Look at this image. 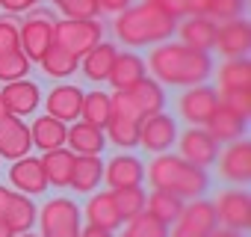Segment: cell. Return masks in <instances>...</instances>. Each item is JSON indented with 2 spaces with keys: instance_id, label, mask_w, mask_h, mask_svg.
<instances>
[{
  "instance_id": "cell-1",
  "label": "cell",
  "mask_w": 251,
  "mask_h": 237,
  "mask_svg": "<svg viewBox=\"0 0 251 237\" xmlns=\"http://www.w3.org/2000/svg\"><path fill=\"white\" fill-rule=\"evenodd\" d=\"M148 71L154 74L157 83L166 86H198L213 74V59L210 54L192 51L180 42H163L157 48H151L148 54Z\"/></svg>"
},
{
  "instance_id": "cell-2",
  "label": "cell",
  "mask_w": 251,
  "mask_h": 237,
  "mask_svg": "<svg viewBox=\"0 0 251 237\" xmlns=\"http://www.w3.org/2000/svg\"><path fill=\"white\" fill-rule=\"evenodd\" d=\"M175 18L166 15L154 0H139L115 15L112 30L121 45L127 48H148V45H163L175 33Z\"/></svg>"
},
{
  "instance_id": "cell-3",
  "label": "cell",
  "mask_w": 251,
  "mask_h": 237,
  "mask_svg": "<svg viewBox=\"0 0 251 237\" xmlns=\"http://www.w3.org/2000/svg\"><path fill=\"white\" fill-rule=\"evenodd\" d=\"M145 178L154 190H163V193H172L177 199H201L204 190L210 187V178L204 169L186 163L180 154H157L148 166H145Z\"/></svg>"
},
{
  "instance_id": "cell-4",
  "label": "cell",
  "mask_w": 251,
  "mask_h": 237,
  "mask_svg": "<svg viewBox=\"0 0 251 237\" xmlns=\"http://www.w3.org/2000/svg\"><path fill=\"white\" fill-rule=\"evenodd\" d=\"M100 42H103V27L98 24V18H62L53 24V45L65 48L77 59H83Z\"/></svg>"
},
{
  "instance_id": "cell-5",
  "label": "cell",
  "mask_w": 251,
  "mask_h": 237,
  "mask_svg": "<svg viewBox=\"0 0 251 237\" xmlns=\"http://www.w3.org/2000/svg\"><path fill=\"white\" fill-rule=\"evenodd\" d=\"M53 12L50 9H30V15L24 18V24L18 27V48L24 51V57L33 62V59H42L45 51L53 45Z\"/></svg>"
},
{
  "instance_id": "cell-6",
  "label": "cell",
  "mask_w": 251,
  "mask_h": 237,
  "mask_svg": "<svg viewBox=\"0 0 251 237\" xmlns=\"http://www.w3.org/2000/svg\"><path fill=\"white\" fill-rule=\"evenodd\" d=\"M36 216L42 222V237H77L80 234V207L65 196L48 199Z\"/></svg>"
},
{
  "instance_id": "cell-7",
  "label": "cell",
  "mask_w": 251,
  "mask_h": 237,
  "mask_svg": "<svg viewBox=\"0 0 251 237\" xmlns=\"http://www.w3.org/2000/svg\"><path fill=\"white\" fill-rule=\"evenodd\" d=\"M216 107H219V89H213L207 83L186 86L183 95L177 98V113H180V118H186L192 128H201Z\"/></svg>"
},
{
  "instance_id": "cell-8",
  "label": "cell",
  "mask_w": 251,
  "mask_h": 237,
  "mask_svg": "<svg viewBox=\"0 0 251 237\" xmlns=\"http://www.w3.org/2000/svg\"><path fill=\"white\" fill-rule=\"evenodd\" d=\"M213 207H216V222H222V228L245 231L251 222V199L245 190H222Z\"/></svg>"
},
{
  "instance_id": "cell-9",
  "label": "cell",
  "mask_w": 251,
  "mask_h": 237,
  "mask_svg": "<svg viewBox=\"0 0 251 237\" xmlns=\"http://www.w3.org/2000/svg\"><path fill=\"white\" fill-rule=\"evenodd\" d=\"M177 140V125L169 113H154V116H145L139 122V146L148 148L151 154H163L175 146Z\"/></svg>"
},
{
  "instance_id": "cell-10",
  "label": "cell",
  "mask_w": 251,
  "mask_h": 237,
  "mask_svg": "<svg viewBox=\"0 0 251 237\" xmlns=\"http://www.w3.org/2000/svg\"><path fill=\"white\" fill-rule=\"evenodd\" d=\"M175 143H177V148H180V157H183L186 163L198 166V169L213 166L216 157H219V151H222L219 143H216L204 128H186Z\"/></svg>"
},
{
  "instance_id": "cell-11",
  "label": "cell",
  "mask_w": 251,
  "mask_h": 237,
  "mask_svg": "<svg viewBox=\"0 0 251 237\" xmlns=\"http://www.w3.org/2000/svg\"><path fill=\"white\" fill-rule=\"evenodd\" d=\"M216 163H219V175L225 181L248 184V178H251V143H245V140L227 143L225 151H219Z\"/></svg>"
},
{
  "instance_id": "cell-12",
  "label": "cell",
  "mask_w": 251,
  "mask_h": 237,
  "mask_svg": "<svg viewBox=\"0 0 251 237\" xmlns=\"http://www.w3.org/2000/svg\"><path fill=\"white\" fill-rule=\"evenodd\" d=\"M225 59H242L251 48V30L245 18L222 21L216 24V45H213Z\"/></svg>"
},
{
  "instance_id": "cell-13",
  "label": "cell",
  "mask_w": 251,
  "mask_h": 237,
  "mask_svg": "<svg viewBox=\"0 0 251 237\" xmlns=\"http://www.w3.org/2000/svg\"><path fill=\"white\" fill-rule=\"evenodd\" d=\"M142 178H145V163L133 154H115L109 163H103V181L109 184V190L142 187Z\"/></svg>"
},
{
  "instance_id": "cell-14",
  "label": "cell",
  "mask_w": 251,
  "mask_h": 237,
  "mask_svg": "<svg viewBox=\"0 0 251 237\" xmlns=\"http://www.w3.org/2000/svg\"><path fill=\"white\" fill-rule=\"evenodd\" d=\"M30 148H33L30 128L21 122V118L12 116V113L0 118V157L18 160V157H24Z\"/></svg>"
},
{
  "instance_id": "cell-15",
  "label": "cell",
  "mask_w": 251,
  "mask_h": 237,
  "mask_svg": "<svg viewBox=\"0 0 251 237\" xmlns=\"http://www.w3.org/2000/svg\"><path fill=\"white\" fill-rule=\"evenodd\" d=\"M0 98H3V104H6V110L12 113V116H30V113H36L39 110V104H42V89L33 83V80H12V83H6L3 89H0Z\"/></svg>"
},
{
  "instance_id": "cell-16",
  "label": "cell",
  "mask_w": 251,
  "mask_h": 237,
  "mask_svg": "<svg viewBox=\"0 0 251 237\" xmlns=\"http://www.w3.org/2000/svg\"><path fill=\"white\" fill-rule=\"evenodd\" d=\"M142 77H148V65L142 57H136L133 51H118L112 68H109V83L115 92H130Z\"/></svg>"
},
{
  "instance_id": "cell-17",
  "label": "cell",
  "mask_w": 251,
  "mask_h": 237,
  "mask_svg": "<svg viewBox=\"0 0 251 237\" xmlns=\"http://www.w3.org/2000/svg\"><path fill=\"white\" fill-rule=\"evenodd\" d=\"M9 184H12L18 193H24V196L45 193V190H48V181H45V172H42L39 157L24 154V157L12 160V166H9Z\"/></svg>"
},
{
  "instance_id": "cell-18",
  "label": "cell",
  "mask_w": 251,
  "mask_h": 237,
  "mask_svg": "<svg viewBox=\"0 0 251 237\" xmlns=\"http://www.w3.org/2000/svg\"><path fill=\"white\" fill-rule=\"evenodd\" d=\"M175 30L180 33V45H186L192 51L207 54L216 45V21H210L207 15H186V21L177 24Z\"/></svg>"
},
{
  "instance_id": "cell-19",
  "label": "cell",
  "mask_w": 251,
  "mask_h": 237,
  "mask_svg": "<svg viewBox=\"0 0 251 237\" xmlns=\"http://www.w3.org/2000/svg\"><path fill=\"white\" fill-rule=\"evenodd\" d=\"M80 104H83V89L74 83H59L48 92V116L59 118V122H71L80 118Z\"/></svg>"
},
{
  "instance_id": "cell-20",
  "label": "cell",
  "mask_w": 251,
  "mask_h": 237,
  "mask_svg": "<svg viewBox=\"0 0 251 237\" xmlns=\"http://www.w3.org/2000/svg\"><path fill=\"white\" fill-rule=\"evenodd\" d=\"M245 122H248V118H242V116H236V113H230V110H225V107L219 104V107L210 113V118L204 122V131H207L216 143H233V140H242Z\"/></svg>"
},
{
  "instance_id": "cell-21",
  "label": "cell",
  "mask_w": 251,
  "mask_h": 237,
  "mask_svg": "<svg viewBox=\"0 0 251 237\" xmlns=\"http://www.w3.org/2000/svg\"><path fill=\"white\" fill-rule=\"evenodd\" d=\"M175 222H180L183 228H189V231H195V234H201V237H207L213 228H219V222H216V207H213V202H207V199H189V205H183V210H180V216H177Z\"/></svg>"
},
{
  "instance_id": "cell-22",
  "label": "cell",
  "mask_w": 251,
  "mask_h": 237,
  "mask_svg": "<svg viewBox=\"0 0 251 237\" xmlns=\"http://www.w3.org/2000/svg\"><path fill=\"white\" fill-rule=\"evenodd\" d=\"M65 146L74 154H100L106 146V137H103V128H95L89 122H74L65 134Z\"/></svg>"
},
{
  "instance_id": "cell-23",
  "label": "cell",
  "mask_w": 251,
  "mask_h": 237,
  "mask_svg": "<svg viewBox=\"0 0 251 237\" xmlns=\"http://www.w3.org/2000/svg\"><path fill=\"white\" fill-rule=\"evenodd\" d=\"M74 151H68L65 146L62 148H53V151H45L39 157L42 163V172H45V181L53 184V187H68L71 184V169H74Z\"/></svg>"
},
{
  "instance_id": "cell-24",
  "label": "cell",
  "mask_w": 251,
  "mask_h": 237,
  "mask_svg": "<svg viewBox=\"0 0 251 237\" xmlns=\"http://www.w3.org/2000/svg\"><path fill=\"white\" fill-rule=\"evenodd\" d=\"M103 181V163L98 154H77L74 169H71V190L74 193H92Z\"/></svg>"
},
{
  "instance_id": "cell-25",
  "label": "cell",
  "mask_w": 251,
  "mask_h": 237,
  "mask_svg": "<svg viewBox=\"0 0 251 237\" xmlns=\"http://www.w3.org/2000/svg\"><path fill=\"white\" fill-rule=\"evenodd\" d=\"M65 134H68V125L65 122H59V118H53V116H39L36 122H33V128H30V140H33V146H39L42 151H53V148H62L65 146Z\"/></svg>"
},
{
  "instance_id": "cell-26",
  "label": "cell",
  "mask_w": 251,
  "mask_h": 237,
  "mask_svg": "<svg viewBox=\"0 0 251 237\" xmlns=\"http://www.w3.org/2000/svg\"><path fill=\"white\" fill-rule=\"evenodd\" d=\"M83 213H86L89 225H98V228H106V231H115L121 225V216L115 210L112 193H95V196H89Z\"/></svg>"
},
{
  "instance_id": "cell-27",
  "label": "cell",
  "mask_w": 251,
  "mask_h": 237,
  "mask_svg": "<svg viewBox=\"0 0 251 237\" xmlns=\"http://www.w3.org/2000/svg\"><path fill=\"white\" fill-rule=\"evenodd\" d=\"M115 57H118V48L112 45V42H100V45H95L86 57H83V74L92 80V83H100V80H106L109 77V68H112V62H115Z\"/></svg>"
},
{
  "instance_id": "cell-28",
  "label": "cell",
  "mask_w": 251,
  "mask_h": 237,
  "mask_svg": "<svg viewBox=\"0 0 251 237\" xmlns=\"http://www.w3.org/2000/svg\"><path fill=\"white\" fill-rule=\"evenodd\" d=\"M130 98L139 110V116H154L166 107V95H163V83H157L154 77H142L133 89H130Z\"/></svg>"
},
{
  "instance_id": "cell-29",
  "label": "cell",
  "mask_w": 251,
  "mask_h": 237,
  "mask_svg": "<svg viewBox=\"0 0 251 237\" xmlns=\"http://www.w3.org/2000/svg\"><path fill=\"white\" fill-rule=\"evenodd\" d=\"M36 213H39V210H36V205L30 202V196H24V193H12L3 219H6V225H9L15 234H24V231H30V225L36 222Z\"/></svg>"
},
{
  "instance_id": "cell-30",
  "label": "cell",
  "mask_w": 251,
  "mask_h": 237,
  "mask_svg": "<svg viewBox=\"0 0 251 237\" xmlns=\"http://www.w3.org/2000/svg\"><path fill=\"white\" fill-rule=\"evenodd\" d=\"M103 137L118 148H133V146H139V122L109 116L106 125H103Z\"/></svg>"
},
{
  "instance_id": "cell-31",
  "label": "cell",
  "mask_w": 251,
  "mask_h": 237,
  "mask_svg": "<svg viewBox=\"0 0 251 237\" xmlns=\"http://www.w3.org/2000/svg\"><path fill=\"white\" fill-rule=\"evenodd\" d=\"M39 62H42V71H45L48 77H56V80L71 77V74L77 71V65H80V59L71 57V54H68L65 48H59V45H50Z\"/></svg>"
},
{
  "instance_id": "cell-32",
  "label": "cell",
  "mask_w": 251,
  "mask_h": 237,
  "mask_svg": "<svg viewBox=\"0 0 251 237\" xmlns=\"http://www.w3.org/2000/svg\"><path fill=\"white\" fill-rule=\"evenodd\" d=\"M219 89H251V65L248 59H225L216 71Z\"/></svg>"
},
{
  "instance_id": "cell-33",
  "label": "cell",
  "mask_w": 251,
  "mask_h": 237,
  "mask_svg": "<svg viewBox=\"0 0 251 237\" xmlns=\"http://www.w3.org/2000/svg\"><path fill=\"white\" fill-rule=\"evenodd\" d=\"M109 118V95L95 89V92H83V104H80V122H89L95 128H103Z\"/></svg>"
},
{
  "instance_id": "cell-34",
  "label": "cell",
  "mask_w": 251,
  "mask_h": 237,
  "mask_svg": "<svg viewBox=\"0 0 251 237\" xmlns=\"http://www.w3.org/2000/svg\"><path fill=\"white\" fill-rule=\"evenodd\" d=\"M109 193H112V202H115V210H118L121 222H127V219H133L136 213L145 210L148 193L142 187H121V190H109Z\"/></svg>"
},
{
  "instance_id": "cell-35",
  "label": "cell",
  "mask_w": 251,
  "mask_h": 237,
  "mask_svg": "<svg viewBox=\"0 0 251 237\" xmlns=\"http://www.w3.org/2000/svg\"><path fill=\"white\" fill-rule=\"evenodd\" d=\"M145 210L154 213L160 222L172 225V222L180 216V210H183V199H177V196H172V193H163V190H154V193L145 199Z\"/></svg>"
},
{
  "instance_id": "cell-36",
  "label": "cell",
  "mask_w": 251,
  "mask_h": 237,
  "mask_svg": "<svg viewBox=\"0 0 251 237\" xmlns=\"http://www.w3.org/2000/svg\"><path fill=\"white\" fill-rule=\"evenodd\" d=\"M118 237H169V225L160 222L154 213L142 210L133 219H127V225H124V231Z\"/></svg>"
},
{
  "instance_id": "cell-37",
  "label": "cell",
  "mask_w": 251,
  "mask_h": 237,
  "mask_svg": "<svg viewBox=\"0 0 251 237\" xmlns=\"http://www.w3.org/2000/svg\"><path fill=\"white\" fill-rule=\"evenodd\" d=\"M33 62L24 57V51H9V54H0V80L12 83V80H24L30 74Z\"/></svg>"
},
{
  "instance_id": "cell-38",
  "label": "cell",
  "mask_w": 251,
  "mask_h": 237,
  "mask_svg": "<svg viewBox=\"0 0 251 237\" xmlns=\"http://www.w3.org/2000/svg\"><path fill=\"white\" fill-rule=\"evenodd\" d=\"M219 104L242 118L251 113V89H219Z\"/></svg>"
},
{
  "instance_id": "cell-39",
  "label": "cell",
  "mask_w": 251,
  "mask_h": 237,
  "mask_svg": "<svg viewBox=\"0 0 251 237\" xmlns=\"http://www.w3.org/2000/svg\"><path fill=\"white\" fill-rule=\"evenodd\" d=\"M242 12H245V0H210L207 3V18L216 24L242 18Z\"/></svg>"
},
{
  "instance_id": "cell-40",
  "label": "cell",
  "mask_w": 251,
  "mask_h": 237,
  "mask_svg": "<svg viewBox=\"0 0 251 237\" xmlns=\"http://www.w3.org/2000/svg\"><path fill=\"white\" fill-rule=\"evenodd\" d=\"M65 18H98V0H53Z\"/></svg>"
},
{
  "instance_id": "cell-41",
  "label": "cell",
  "mask_w": 251,
  "mask_h": 237,
  "mask_svg": "<svg viewBox=\"0 0 251 237\" xmlns=\"http://www.w3.org/2000/svg\"><path fill=\"white\" fill-rule=\"evenodd\" d=\"M109 116H118V118H133V122H142V116L130 98V92H115L109 95Z\"/></svg>"
},
{
  "instance_id": "cell-42",
  "label": "cell",
  "mask_w": 251,
  "mask_h": 237,
  "mask_svg": "<svg viewBox=\"0 0 251 237\" xmlns=\"http://www.w3.org/2000/svg\"><path fill=\"white\" fill-rule=\"evenodd\" d=\"M18 18L15 15H3L0 18V54L18 51Z\"/></svg>"
},
{
  "instance_id": "cell-43",
  "label": "cell",
  "mask_w": 251,
  "mask_h": 237,
  "mask_svg": "<svg viewBox=\"0 0 251 237\" xmlns=\"http://www.w3.org/2000/svg\"><path fill=\"white\" fill-rule=\"evenodd\" d=\"M154 3H157L166 15H172V18H183V15H186V0H154Z\"/></svg>"
},
{
  "instance_id": "cell-44",
  "label": "cell",
  "mask_w": 251,
  "mask_h": 237,
  "mask_svg": "<svg viewBox=\"0 0 251 237\" xmlns=\"http://www.w3.org/2000/svg\"><path fill=\"white\" fill-rule=\"evenodd\" d=\"M39 0H0V9H6L9 15H21V12H30Z\"/></svg>"
},
{
  "instance_id": "cell-45",
  "label": "cell",
  "mask_w": 251,
  "mask_h": 237,
  "mask_svg": "<svg viewBox=\"0 0 251 237\" xmlns=\"http://www.w3.org/2000/svg\"><path fill=\"white\" fill-rule=\"evenodd\" d=\"M136 0H98V12H106V15H118L127 6H133Z\"/></svg>"
},
{
  "instance_id": "cell-46",
  "label": "cell",
  "mask_w": 251,
  "mask_h": 237,
  "mask_svg": "<svg viewBox=\"0 0 251 237\" xmlns=\"http://www.w3.org/2000/svg\"><path fill=\"white\" fill-rule=\"evenodd\" d=\"M210 0H186V15H207Z\"/></svg>"
},
{
  "instance_id": "cell-47",
  "label": "cell",
  "mask_w": 251,
  "mask_h": 237,
  "mask_svg": "<svg viewBox=\"0 0 251 237\" xmlns=\"http://www.w3.org/2000/svg\"><path fill=\"white\" fill-rule=\"evenodd\" d=\"M77 237H115V234L106 231V228H98V225H86V228H80Z\"/></svg>"
},
{
  "instance_id": "cell-48",
  "label": "cell",
  "mask_w": 251,
  "mask_h": 237,
  "mask_svg": "<svg viewBox=\"0 0 251 237\" xmlns=\"http://www.w3.org/2000/svg\"><path fill=\"white\" fill-rule=\"evenodd\" d=\"M12 193H15V190H9V187H3V184H0V219H3V213H6V207H9V199H12Z\"/></svg>"
},
{
  "instance_id": "cell-49",
  "label": "cell",
  "mask_w": 251,
  "mask_h": 237,
  "mask_svg": "<svg viewBox=\"0 0 251 237\" xmlns=\"http://www.w3.org/2000/svg\"><path fill=\"white\" fill-rule=\"evenodd\" d=\"M175 228L169 231V237H201V234H195V231H189V228H183L180 222H172Z\"/></svg>"
},
{
  "instance_id": "cell-50",
  "label": "cell",
  "mask_w": 251,
  "mask_h": 237,
  "mask_svg": "<svg viewBox=\"0 0 251 237\" xmlns=\"http://www.w3.org/2000/svg\"><path fill=\"white\" fill-rule=\"evenodd\" d=\"M207 237H239V231H230V228H213Z\"/></svg>"
},
{
  "instance_id": "cell-51",
  "label": "cell",
  "mask_w": 251,
  "mask_h": 237,
  "mask_svg": "<svg viewBox=\"0 0 251 237\" xmlns=\"http://www.w3.org/2000/svg\"><path fill=\"white\" fill-rule=\"evenodd\" d=\"M0 237H15V231L6 225V219H0Z\"/></svg>"
},
{
  "instance_id": "cell-52",
  "label": "cell",
  "mask_w": 251,
  "mask_h": 237,
  "mask_svg": "<svg viewBox=\"0 0 251 237\" xmlns=\"http://www.w3.org/2000/svg\"><path fill=\"white\" fill-rule=\"evenodd\" d=\"M3 116H9V110H6V104H3V98H0V118Z\"/></svg>"
},
{
  "instance_id": "cell-53",
  "label": "cell",
  "mask_w": 251,
  "mask_h": 237,
  "mask_svg": "<svg viewBox=\"0 0 251 237\" xmlns=\"http://www.w3.org/2000/svg\"><path fill=\"white\" fill-rule=\"evenodd\" d=\"M15 237H18V234H15ZM21 237H36V234H30V231H24V234H21Z\"/></svg>"
}]
</instances>
